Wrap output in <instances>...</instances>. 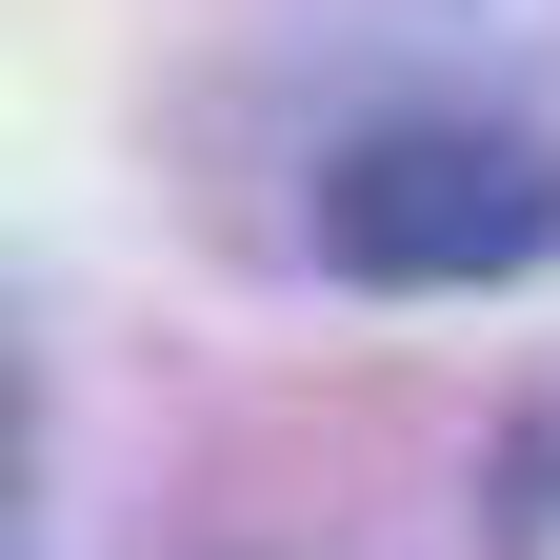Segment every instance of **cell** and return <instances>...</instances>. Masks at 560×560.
<instances>
[{
  "mask_svg": "<svg viewBox=\"0 0 560 560\" xmlns=\"http://www.w3.org/2000/svg\"><path fill=\"white\" fill-rule=\"evenodd\" d=\"M560 241V140L540 120H381L320 161V260L340 280H400V301H460V280H521Z\"/></svg>",
  "mask_w": 560,
  "mask_h": 560,
  "instance_id": "6da1fadb",
  "label": "cell"
}]
</instances>
